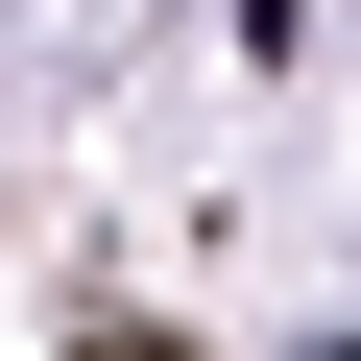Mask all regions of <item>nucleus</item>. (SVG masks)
<instances>
[{
  "mask_svg": "<svg viewBox=\"0 0 361 361\" xmlns=\"http://www.w3.org/2000/svg\"><path fill=\"white\" fill-rule=\"evenodd\" d=\"M241 25H265V49H289V25H313V0H241Z\"/></svg>",
  "mask_w": 361,
  "mask_h": 361,
  "instance_id": "f257e3e1",
  "label": "nucleus"
}]
</instances>
